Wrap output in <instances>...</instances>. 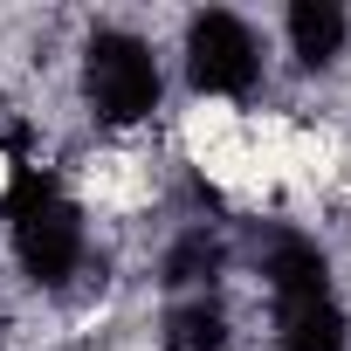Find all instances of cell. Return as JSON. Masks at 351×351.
Wrapping results in <instances>:
<instances>
[{"label":"cell","instance_id":"cell-5","mask_svg":"<svg viewBox=\"0 0 351 351\" xmlns=\"http://www.w3.org/2000/svg\"><path fill=\"white\" fill-rule=\"evenodd\" d=\"M228 344H234V317H228L221 289H193V296L165 303L158 351H228Z\"/></svg>","mask_w":351,"mask_h":351},{"label":"cell","instance_id":"cell-3","mask_svg":"<svg viewBox=\"0 0 351 351\" xmlns=\"http://www.w3.org/2000/svg\"><path fill=\"white\" fill-rule=\"evenodd\" d=\"M158 97H165V69H158V56H152L145 35L97 28L83 42V104H90L97 124L131 131V124H145L158 110Z\"/></svg>","mask_w":351,"mask_h":351},{"label":"cell","instance_id":"cell-2","mask_svg":"<svg viewBox=\"0 0 351 351\" xmlns=\"http://www.w3.org/2000/svg\"><path fill=\"white\" fill-rule=\"evenodd\" d=\"M262 289L276 317V351H344V303L330 282V262L310 234L276 228L262 248Z\"/></svg>","mask_w":351,"mask_h":351},{"label":"cell","instance_id":"cell-7","mask_svg":"<svg viewBox=\"0 0 351 351\" xmlns=\"http://www.w3.org/2000/svg\"><path fill=\"white\" fill-rule=\"evenodd\" d=\"M221 276H228V234L214 221L180 228V241L165 248V282L180 296H193V289H221Z\"/></svg>","mask_w":351,"mask_h":351},{"label":"cell","instance_id":"cell-1","mask_svg":"<svg viewBox=\"0 0 351 351\" xmlns=\"http://www.w3.org/2000/svg\"><path fill=\"white\" fill-rule=\"evenodd\" d=\"M8 248L35 289H69L90 269V207L42 165L8 172Z\"/></svg>","mask_w":351,"mask_h":351},{"label":"cell","instance_id":"cell-6","mask_svg":"<svg viewBox=\"0 0 351 351\" xmlns=\"http://www.w3.org/2000/svg\"><path fill=\"white\" fill-rule=\"evenodd\" d=\"M282 35H289V56L303 69H330L351 42V14L337 8V0H296V8L282 14Z\"/></svg>","mask_w":351,"mask_h":351},{"label":"cell","instance_id":"cell-4","mask_svg":"<svg viewBox=\"0 0 351 351\" xmlns=\"http://www.w3.org/2000/svg\"><path fill=\"white\" fill-rule=\"evenodd\" d=\"M262 62H269L262 35L241 14L207 8V14L186 21V83H193V97H207V104H248L262 90Z\"/></svg>","mask_w":351,"mask_h":351}]
</instances>
